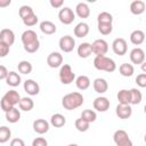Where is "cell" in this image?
Instances as JSON below:
<instances>
[{
	"mask_svg": "<svg viewBox=\"0 0 146 146\" xmlns=\"http://www.w3.org/2000/svg\"><path fill=\"white\" fill-rule=\"evenodd\" d=\"M63 3H64L63 0H50V6L52 8H60Z\"/></svg>",
	"mask_w": 146,
	"mask_h": 146,
	"instance_id": "cell-47",
	"label": "cell"
},
{
	"mask_svg": "<svg viewBox=\"0 0 146 146\" xmlns=\"http://www.w3.org/2000/svg\"><path fill=\"white\" fill-rule=\"evenodd\" d=\"M47 64L51 68H57V67L62 66V64H63V56H62V54L57 52V51L50 52L48 55V57H47Z\"/></svg>",
	"mask_w": 146,
	"mask_h": 146,
	"instance_id": "cell-10",
	"label": "cell"
},
{
	"mask_svg": "<svg viewBox=\"0 0 146 146\" xmlns=\"http://www.w3.org/2000/svg\"><path fill=\"white\" fill-rule=\"evenodd\" d=\"M21 81H22L21 75L18 73H16L15 71H10L9 74H8V76H7V79H6L7 84L10 86V87H17V86H19L21 84Z\"/></svg>",
	"mask_w": 146,
	"mask_h": 146,
	"instance_id": "cell-26",
	"label": "cell"
},
{
	"mask_svg": "<svg viewBox=\"0 0 146 146\" xmlns=\"http://www.w3.org/2000/svg\"><path fill=\"white\" fill-rule=\"evenodd\" d=\"M23 23H24V25L25 26H34L36 23H38V16L35 15V14H33V15H31V16H29L27 18H25V19H23Z\"/></svg>",
	"mask_w": 146,
	"mask_h": 146,
	"instance_id": "cell-40",
	"label": "cell"
},
{
	"mask_svg": "<svg viewBox=\"0 0 146 146\" xmlns=\"http://www.w3.org/2000/svg\"><path fill=\"white\" fill-rule=\"evenodd\" d=\"M10 5V0H0V7H6Z\"/></svg>",
	"mask_w": 146,
	"mask_h": 146,
	"instance_id": "cell-48",
	"label": "cell"
},
{
	"mask_svg": "<svg viewBox=\"0 0 146 146\" xmlns=\"http://www.w3.org/2000/svg\"><path fill=\"white\" fill-rule=\"evenodd\" d=\"M8 74H9V71L6 68L5 65H1L0 66V79L1 80H6L7 76H8Z\"/></svg>",
	"mask_w": 146,
	"mask_h": 146,
	"instance_id": "cell-45",
	"label": "cell"
},
{
	"mask_svg": "<svg viewBox=\"0 0 146 146\" xmlns=\"http://www.w3.org/2000/svg\"><path fill=\"white\" fill-rule=\"evenodd\" d=\"M18 14H19V17H21V18H22V21H23V19L27 18L29 16L33 15V14H34V11H33L32 7H30V6H27V5H24V6H22V7L19 8Z\"/></svg>",
	"mask_w": 146,
	"mask_h": 146,
	"instance_id": "cell-37",
	"label": "cell"
},
{
	"mask_svg": "<svg viewBox=\"0 0 146 146\" xmlns=\"http://www.w3.org/2000/svg\"><path fill=\"white\" fill-rule=\"evenodd\" d=\"M146 9V5L141 0H135L130 3V11L133 15H141Z\"/></svg>",
	"mask_w": 146,
	"mask_h": 146,
	"instance_id": "cell-19",
	"label": "cell"
},
{
	"mask_svg": "<svg viewBox=\"0 0 146 146\" xmlns=\"http://www.w3.org/2000/svg\"><path fill=\"white\" fill-rule=\"evenodd\" d=\"M145 41V33L141 30H135L130 34V42L135 46H139Z\"/></svg>",
	"mask_w": 146,
	"mask_h": 146,
	"instance_id": "cell-22",
	"label": "cell"
},
{
	"mask_svg": "<svg viewBox=\"0 0 146 146\" xmlns=\"http://www.w3.org/2000/svg\"><path fill=\"white\" fill-rule=\"evenodd\" d=\"M0 42L8 44L9 47L15 42V34L10 29H2L0 31Z\"/></svg>",
	"mask_w": 146,
	"mask_h": 146,
	"instance_id": "cell-13",
	"label": "cell"
},
{
	"mask_svg": "<svg viewBox=\"0 0 146 146\" xmlns=\"http://www.w3.org/2000/svg\"><path fill=\"white\" fill-rule=\"evenodd\" d=\"M92 47V54L96 56H105V54L108 51V43L104 39H97L91 43Z\"/></svg>",
	"mask_w": 146,
	"mask_h": 146,
	"instance_id": "cell-5",
	"label": "cell"
},
{
	"mask_svg": "<svg viewBox=\"0 0 146 146\" xmlns=\"http://www.w3.org/2000/svg\"><path fill=\"white\" fill-rule=\"evenodd\" d=\"M119 72H120V74H121L122 76L128 78V76H131V75L133 74L135 68H133V65H132V64L123 63V64L120 65V67H119Z\"/></svg>",
	"mask_w": 146,
	"mask_h": 146,
	"instance_id": "cell-31",
	"label": "cell"
},
{
	"mask_svg": "<svg viewBox=\"0 0 146 146\" xmlns=\"http://www.w3.org/2000/svg\"><path fill=\"white\" fill-rule=\"evenodd\" d=\"M3 97L13 105V106H15V105H18L19 104V102H21V96H19V94L16 91V90H9V91H7L5 95H3Z\"/></svg>",
	"mask_w": 146,
	"mask_h": 146,
	"instance_id": "cell-27",
	"label": "cell"
},
{
	"mask_svg": "<svg viewBox=\"0 0 146 146\" xmlns=\"http://www.w3.org/2000/svg\"><path fill=\"white\" fill-rule=\"evenodd\" d=\"M67 146H79V145H76V144H70V145H67Z\"/></svg>",
	"mask_w": 146,
	"mask_h": 146,
	"instance_id": "cell-51",
	"label": "cell"
},
{
	"mask_svg": "<svg viewBox=\"0 0 146 146\" xmlns=\"http://www.w3.org/2000/svg\"><path fill=\"white\" fill-rule=\"evenodd\" d=\"M92 87H94V90L97 92V94H104L107 91L108 89V83L105 79L103 78H97L94 80L92 82Z\"/></svg>",
	"mask_w": 146,
	"mask_h": 146,
	"instance_id": "cell-16",
	"label": "cell"
},
{
	"mask_svg": "<svg viewBox=\"0 0 146 146\" xmlns=\"http://www.w3.org/2000/svg\"><path fill=\"white\" fill-rule=\"evenodd\" d=\"M19 119H21V112L16 107H13L8 112H6V120L9 123H16L19 121Z\"/></svg>",
	"mask_w": 146,
	"mask_h": 146,
	"instance_id": "cell-28",
	"label": "cell"
},
{
	"mask_svg": "<svg viewBox=\"0 0 146 146\" xmlns=\"http://www.w3.org/2000/svg\"><path fill=\"white\" fill-rule=\"evenodd\" d=\"M115 113L116 115L122 119V120H125V119H129L132 114V108L130 105H122V104H119L115 108Z\"/></svg>",
	"mask_w": 146,
	"mask_h": 146,
	"instance_id": "cell-15",
	"label": "cell"
},
{
	"mask_svg": "<svg viewBox=\"0 0 146 146\" xmlns=\"http://www.w3.org/2000/svg\"><path fill=\"white\" fill-rule=\"evenodd\" d=\"M144 141L146 143V133H145V136H144Z\"/></svg>",
	"mask_w": 146,
	"mask_h": 146,
	"instance_id": "cell-53",
	"label": "cell"
},
{
	"mask_svg": "<svg viewBox=\"0 0 146 146\" xmlns=\"http://www.w3.org/2000/svg\"><path fill=\"white\" fill-rule=\"evenodd\" d=\"M59 48L64 52H71L75 47V40L71 35H64L59 39Z\"/></svg>",
	"mask_w": 146,
	"mask_h": 146,
	"instance_id": "cell-7",
	"label": "cell"
},
{
	"mask_svg": "<svg viewBox=\"0 0 146 146\" xmlns=\"http://www.w3.org/2000/svg\"><path fill=\"white\" fill-rule=\"evenodd\" d=\"M59 80L63 84H70L75 80V73L68 64H64L59 70Z\"/></svg>",
	"mask_w": 146,
	"mask_h": 146,
	"instance_id": "cell-3",
	"label": "cell"
},
{
	"mask_svg": "<svg viewBox=\"0 0 146 146\" xmlns=\"http://www.w3.org/2000/svg\"><path fill=\"white\" fill-rule=\"evenodd\" d=\"M94 66L98 71H105V72H114L116 70L115 62L106 56H96L94 59Z\"/></svg>",
	"mask_w": 146,
	"mask_h": 146,
	"instance_id": "cell-2",
	"label": "cell"
},
{
	"mask_svg": "<svg viewBox=\"0 0 146 146\" xmlns=\"http://www.w3.org/2000/svg\"><path fill=\"white\" fill-rule=\"evenodd\" d=\"M75 84L79 90H87L90 87V79L87 75H79L75 79Z\"/></svg>",
	"mask_w": 146,
	"mask_h": 146,
	"instance_id": "cell-29",
	"label": "cell"
},
{
	"mask_svg": "<svg viewBox=\"0 0 146 146\" xmlns=\"http://www.w3.org/2000/svg\"><path fill=\"white\" fill-rule=\"evenodd\" d=\"M136 83L140 88H146V73H140L136 78Z\"/></svg>",
	"mask_w": 146,
	"mask_h": 146,
	"instance_id": "cell-41",
	"label": "cell"
},
{
	"mask_svg": "<svg viewBox=\"0 0 146 146\" xmlns=\"http://www.w3.org/2000/svg\"><path fill=\"white\" fill-rule=\"evenodd\" d=\"M65 123H66V119L60 113H56L50 117V124L55 128H62L65 125Z\"/></svg>",
	"mask_w": 146,
	"mask_h": 146,
	"instance_id": "cell-25",
	"label": "cell"
},
{
	"mask_svg": "<svg viewBox=\"0 0 146 146\" xmlns=\"http://www.w3.org/2000/svg\"><path fill=\"white\" fill-rule=\"evenodd\" d=\"M112 49H113V51H114L115 55H119V56L125 55L127 51H128L127 41L123 38H116L113 41V43H112Z\"/></svg>",
	"mask_w": 146,
	"mask_h": 146,
	"instance_id": "cell-6",
	"label": "cell"
},
{
	"mask_svg": "<svg viewBox=\"0 0 146 146\" xmlns=\"http://www.w3.org/2000/svg\"><path fill=\"white\" fill-rule=\"evenodd\" d=\"M23 88H24V91L30 96H36L40 92V86L38 84V82H35L32 79H27L24 82Z\"/></svg>",
	"mask_w": 146,
	"mask_h": 146,
	"instance_id": "cell-11",
	"label": "cell"
},
{
	"mask_svg": "<svg viewBox=\"0 0 146 146\" xmlns=\"http://www.w3.org/2000/svg\"><path fill=\"white\" fill-rule=\"evenodd\" d=\"M98 31L103 35H108L113 31V25L112 24H98Z\"/></svg>",
	"mask_w": 146,
	"mask_h": 146,
	"instance_id": "cell-39",
	"label": "cell"
},
{
	"mask_svg": "<svg viewBox=\"0 0 146 146\" xmlns=\"http://www.w3.org/2000/svg\"><path fill=\"white\" fill-rule=\"evenodd\" d=\"M32 146H48V141L43 137H36L32 141Z\"/></svg>",
	"mask_w": 146,
	"mask_h": 146,
	"instance_id": "cell-43",
	"label": "cell"
},
{
	"mask_svg": "<svg viewBox=\"0 0 146 146\" xmlns=\"http://www.w3.org/2000/svg\"><path fill=\"white\" fill-rule=\"evenodd\" d=\"M75 13L80 18H87L90 15L89 6L86 2H79L75 7Z\"/></svg>",
	"mask_w": 146,
	"mask_h": 146,
	"instance_id": "cell-23",
	"label": "cell"
},
{
	"mask_svg": "<svg viewBox=\"0 0 146 146\" xmlns=\"http://www.w3.org/2000/svg\"><path fill=\"white\" fill-rule=\"evenodd\" d=\"M83 96L82 94L74 91V92H70L67 95H65L62 98V105L65 110L67 111H73L78 107H80L83 104Z\"/></svg>",
	"mask_w": 146,
	"mask_h": 146,
	"instance_id": "cell-1",
	"label": "cell"
},
{
	"mask_svg": "<svg viewBox=\"0 0 146 146\" xmlns=\"http://www.w3.org/2000/svg\"><path fill=\"white\" fill-rule=\"evenodd\" d=\"M22 42H23V46L24 47H27V46H31V44H34L36 42H40L39 41V38H38V34L33 31V30H26L22 33Z\"/></svg>",
	"mask_w": 146,
	"mask_h": 146,
	"instance_id": "cell-8",
	"label": "cell"
},
{
	"mask_svg": "<svg viewBox=\"0 0 146 146\" xmlns=\"http://www.w3.org/2000/svg\"><path fill=\"white\" fill-rule=\"evenodd\" d=\"M10 50V47L6 43L0 42V57H6Z\"/></svg>",
	"mask_w": 146,
	"mask_h": 146,
	"instance_id": "cell-44",
	"label": "cell"
},
{
	"mask_svg": "<svg viewBox=\"0 0 146 146\" xmlns=\"http://www.w3.org/2000/svg\"><path fill=\"white\" fill-rule=\"evenodd\" d=\"M144 112H145V114H146V105L144 106Z\"/></svg>",
	"mask_w": 146,
	"mask_h": 146,
	"instance_id": "cell-52",
	"label": "cell"
},
{
	"mask_svg": "<svg viewBox=\"0 0 146 146\" xmlns=\"http://www.w3.org/2000/svg\"><path fill=\"white\" fill-rule=\"evenodd\" d=\"M89 33V25L84 22H80L74 27V35L76 38H84Z\"/></svg>",
	"mask_w": 146,
	"mask_h": 146,
	"instance_id": "cell-18",
	"label": "cell"
},
{
	"mask_svg": "<svg viewBox=\"0 0 146 146\" xmlns=\"http://www.w3.org/2000/svg\"><path fill=\"white\" fill-rule=\"evenodd\" d=\"M130 94H131V103L130 104H132V105L140 104V102L143 99V95H141L140 90L137 88H132V89H130Z\"/></svg>",
	"mask_w": 146,
	"mask_h": 146,
	"instance_id": "cell-34",
	"label": "cell"
},
{
	"mask_svg": "<svg viewBox=\"0 0 146 146\" xmlns=\"http://www.w3.org/2000/svg\"><path fill=\"white\" fill-rule=\"evenodd\" d=\"M113 140H114V143L116 144V146H120V145L127 143L128 140H130V138H129V136H128V133H127L125 130L119 129V130H116V131L114 132V135H113Z\"/></svg>",
	"mask_w": 146,
	"mask_h": 146,
	"instance_id": "cell-17",
	"label": "cell"
},
{
	"mask_svg": "<svg viewBox=\"0 0 146 146\" xmlns=\"http://www.w3.org/2000/svg\"><path fill=\"white\" fill-rule=\"evenodd\" d=\"M40 30L43 34H47V35H50V34H54L56 33L57 31V27L56 25L50 22V21H43L40 23Z\"/></svg>",
	"mask_w": 146,
	"mask_h": 146,
	"instance_id": "cell-21",
	"label": "cell"
},
{
	"mask_svg": "<svg viewBox=\"0 0 146 146\" xmlns=\"http://www.w3.org/2000/svg\"><path fill=\"white\" fill-rule=\"evenodd\" d=\"M110 100L104 97V96H99L97 98H95L94 103H92V106L96 111L98 112H106L108 108H110Z\"/></svg>",
	"mask_w": 146,
	"mask_h": 146,
	"instance_id": "cell-12",
	"label": "cell"
},
{
	"mask_svg": "<svg viewBox=\"0 0 146 146\" xmlns=\"http://www.w3.org/2000/svg\"><path fill=\"white\" fill-rule=\"evenodd\" d=\"M33 130L39 135H43L49 130V122L44 119H36L33 122Z\"/></svg>",
	"mask_w": 146,
	"mask_h": 146,
	"instance_id": "cell-14",
	"label": "cell"
},
{
	"mask_svg": "<svg viewBox=\"0 0 146 146\" xmlns=\"http://www.w3.org/2000/svg\"><path fill=\"white\" fill-rule=\"evenodd\" d=\"M129 57H130V60L132 64H136V65H141L144 62H145V52L141 48L139 47H136L133 48L130 54H129Z\"/></svg>",
	"mask_w": 146,
	"mask_h": 146,
	"instance_id": "cell-9",
	"label": "cell"
},
{
	"mask_svg": "<svg viewBox=\"0 0 146 146\" xmlns=\"http://www.w3.org/2000/svg\"><path fill=\"white\" fill-rule=\"evenodd\" d=\"M74 125H75V128H76L78 131H80V132H86V131L89 129L90 123H89L88 121L83 120L82 117H80V119H76V120H75Z\"/></svg>",
	"mask_w": 146,
	"mask_h": 146,
	"instance_id": "cell-35",
	"label": "cell"
},
{
	"mask_svg": "<svg viewBox=\"0 0 146 146\" xmlns=\"http://www.w3.org/2000/svg\"><path fill=\"white\" fill-rule=\"evenodd\" d=\"M10 146H25V143L21 138H14L10 141Z\"/></svg>",
	"mask_w": 146,
	"mask_h": 146,
	"instance_id": "cell-46",
	"label": "cell"
},
{
	"mask_svg": "<svg viewBox=\"0 0 146 146\" xmlns=\"http://www.w3.org/2000/svg\"><path fill=\"white\" fill-rule=\"evenodd\" d=\"M17 68H18V72L22 73V74H30L32 72V64L29 62V60H22L18 63L17 65Z\"/></svg>",
	"mask_w": 146,
	"mask_h": 146,
	"instance_id": "cell-32",
	"label": "cell"
},
{
	"mask_svg": "<svg viewBox=\"0 0 146 146\" xmlns=\"http://www.w3.org/2000/svg\"><path fill=\"white\" fill-rule=\"evenodd\" d=\"M117 100H119V104H122V105H130L131 103V94H130V90H127V89H121L119 92H117Z\"/></svg>",
	"mask_w": 146,
	"mask_h": 146,
	"instance_id": "cell-24",
	"label": "cell"
},
{
	"mask_svg": "<svg viewBox=\"0 0 146 146\" xmlns=\"http://www.w3.org/2000/svg\"><path fill=\"white\" fill-rule=\"evenodd\" d=\"M11 137V131L9 128H7L6 125H2L0 128V143L3 144L6 141L9 140V138Z\"/></svg>",
	"mask_w": 146,
	"mask_h": 146,
	"instance_id": "cell-38",
	"label": "cell"
},
{
	"mask_svg": "<svg viewBox=\"0 0 146 146\" xmlns=\"http://www.w3.org/2000/svg\"><path fill=\"white\" fill-rule=\"evenodd\" d=\"M120 146H133V144H132V141H131V139H130V140H128L127 143H124V144H122V145H120Z\"/></svg>",
	"mask_w": 146,
	"mask_h": 146,
	"instance_id": "cell-49",
	"label": "cell"
},
{
	"mask_svg": "<svg viewBox=\"0 0 146 146\" xmlns=\"http://www.w3.org/2000/svg\"><path fill=\"white\" fill-rule=\"evenodd\" d=\"M97 22H98V24H112L113 16L107 11H102L97 16Z\"/></svg>",
	"mask_w": 146,
	"mask_h": 146,
	"instance_id": "cell-33",
	"label": "cell"
},
{
	"mask_svg": "<svg viewBox=\"0 0 146 146\" xmlns=\"http://www.w3.org/2000/svg\"><path fill=\"white\" fill-rule=\"evenodd\" d=\"M92 54V47L89 42H82L78 47V55L81 58H88Z\"/></svg>",
	"mask_w": 146,
	"mask_h": 146,
	"instance_id": "cell-20",
	"label": "cell"
},
{
	"mask_svg": "<svg viewBox=\"0 0 146 146\" xmlns=\"http://www.w3.org/2000/svg\"><path fill=\"white\" fill-rule=\"evenodd\" d=\"M58 18L64 25H70L75 19V14L70 7H63L58 13Z\"/></svg>",
	"mask_w": 146,
	"mask_h": 146,
	"instance_id": "cell-4",
	"label": "cell"
},
{
	"mask_svg": "<svg viewBox=\"0 0 146 146\" xmlns=\"http://www.w3.org/2000/svg\"><path fill=\"white\" fill-rule=\"evenodd\" d=\"M18 107H19V110H22L24 112H29L34 107V102L30 97H23L18 104Z\"/></svg>",
	"mask_w": 146,
	"mask_h": 146,
	"instance_id": "cell-30",
	"label": "cell"
},
{
	"mask_svg": "<svg viewBox=\"0 0 146 146\" xmlns=\"http://www.w3.org/2000/svg\"><path fill=\"white\" fill-rule=\"evenodd\" d=\"M140 67H141V71H143L144 73H146V60L140 65Z\"/></svg>",
	"mask_w": 146,
	"mask_h": 146,
	"instance_id": "cell-50",
	"label": "cell"
},
{
	"mask_svg": "<svg viewBox=\"0 0 146 146\" xmlns=\"http://www.w3.org/2000/svg\"><path fill=\"white\" fill-rule=\"evenodd\" d=\"M0 105H1V110H2L5 113H6V112H8L9 110H11L13 107H15V106H13V105H11V104H10V103L5 98V97H2V98H1V103H0Z\"/></svg>",
	"mask_w": 146,
	"mask_h": 146,
	"instance_id": "cell-42",
	"label": "cell"
},
{
	"mask_svg": "<svg viewBox=\"0 0 146 146\" xmlns=\"http://www.w3.org/2000/svg\"><path fill=\"white\" fill-rule=\"evenodd\" d=\"M81 117H82L83 120L88 121L89 123H91V122H95V121H96L97 114H96V112L92 111V110H84V111L81 113Z\"/></svg>",
	"mask_w": 146,
	"mask_h": 146,
	"instance_id": "cell-36",
	"label": "cell"
}]
</instances>
